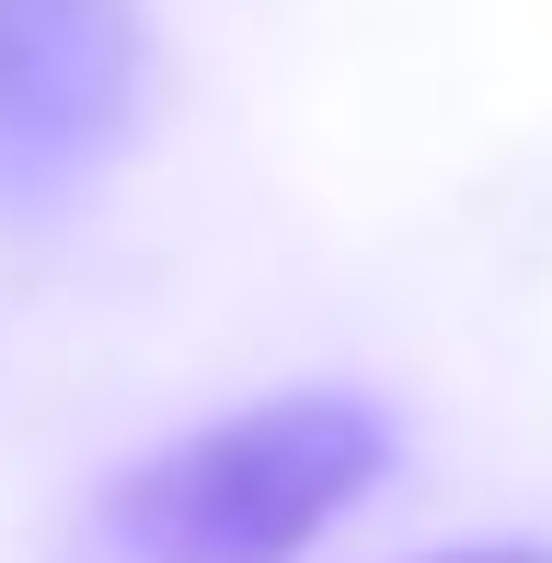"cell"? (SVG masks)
Instances as JSON below:
<instances>
[{"label":"cell","mask_w":552,"mask_h":563,"mask_svg":"<svg viewBox=\"0 0 552 563\" xmlns=\"http://www.w3.org/2000/svg\"><path fill=\"white\" fill-rule=\"evenodd\" d=\"M391 415L357 391H276L104 483V563H299L380 483Z\"/></svg>","instance_id":"1"},{"label":"cell","mask_w":552,"mask_h":563,"mask_svg":"<svg viewBox=\"0 0 552 563\" xmlns=\"http://www.w3.org/2000/svg\"><path fill=\"white\" fill-rule=\"evenodd\" d=\"M139 0H0V196H69L139 126Z\"/></svg>","instance_id":"2"},{"label":"cell","mask_w":552,"mask_h":563,"mask_svg":"<svg viewBox=\"0 0 552 563\" xmlns=\"http://www.w3.org/2000/svg\"><path fill=\"white\" fill-rule=\"evenodd\" d=\"M449 563H552V552H449Z\"/></svg>","instance_id":"3"}]
</instances>
